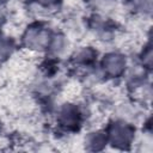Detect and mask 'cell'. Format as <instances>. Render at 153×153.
<instances>
[{"instance_id": "6da1fadb", "label": "cell", "mask_w": 153, "mask_h": 153, "mask_svg": "<svg viewBox=\"0 0 153 153\" xmlns=\"http://www.w3.org/2000/svg\"><path fill=\"white\" fill-rule=\"evenodd\" d=\"M106 67L112 74H117L122 71L123 62L118 56H111L106 60Z\"/></svg>"}, {"instance_id": "7a4b0ae2", "label": "cell", "mask_w": 153, "mask_h": 153, "mask_svg": "<svg viewBox=\"0 0 153 153\" xmlns=\"http://www.w3.org/2000/svg\"><path fill=\"white\" fill-rule=\"evenodd\" d=\"M112 136H114V141H116L117 143H126V142L129 140L130 134H129V131H128L126 128L118 127V128L115 130V133H114Z\"/></svg>"}, {"instance_id": "3957f363", "label": "cell", "mask_w": 153, "mask_h": 153, "mask_svg": "<svg viewBox=\"0 0 153 153\" xmlns=\"http://www.w3.org/2000/svg\"><path fill=\"white\" fill-rule=\"evenodd\" d=\"M42 1H51V0H42Z\"/></svg>"}]
</instances>
